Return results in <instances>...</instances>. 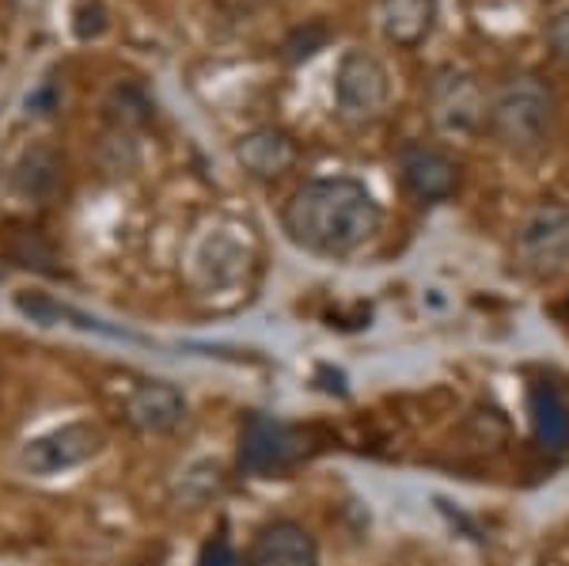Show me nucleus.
Here are the masks:
<instances>
[{"mask_svg": "<svg viewBox=\"0 0 569 566\" xmlns=\"http://www.w3.org/2000/svg\"><path fill=\"white\" fill-rule=\"evenodd\" d=\"M383 209L361 179H308L281 209V228L300 251L319 259H350L380 232Z\"/></svg>", "mask_w": 569, "mask_h": 566, "instance_id": "1", "label": "nucleus"}, {"mask_svg": "<svg viewBox=\"0 0 569 566\" xmlns=\"http://www.w3.org/2000/svg\"><path fill=\"white\" fill-rule=\"evenodd\" d=\"M486 126L512 157H536L555 133V91L539 77H512L486 107Z\"/></svg>", "mask_w": 569, "mask_h": 566, "instance_id": "2", "label": "nucleus"}, {"mask_svg": "<svg viewBox=\"0 0 569 566\" xmlns=\"http://www.w3.org/2000/svg\"><path fill=\"white\" fill-rule=\"evenodd\" d=\"M517 267L536 281H555L569 274V206L539 202L517 228Z\"/></svg>", "mask_w": 569, "mask_h": 566, "instance_id": "3", "label": "nucleus"}, {"mask_svg": "<svg viewBox=\"0 0 569 566\" xmlns=\"http://www.w3.org/2000/svg\"><path fill=\"white\" fill-rule=\"evenodd\" d=\"M391 99V80L388 69L365 50H350L342 53L335 72V111L346 126H372L380 122L383 111H388Z\"/></svg>", "mask_w": 569, "mask_h": 566, "instance_id": "4", "label": "nucleus"}, {"mask_svg": "<svg viewBox=\"0 0 569 566\" xmlns=\"http://www.w3.org/2000/svg\"><path fill=\"white\" fill-rule=\"evenodd\" d=\"M300 456H305V434L297 426L262 415V410H251L243 418L240 449H236V464L243 476H284L289 468H297Z\"/></svg>", "mask_w": 569, "mask_h": 566, "instance_id": "5", "label": "nucleus"}, {"mask_svg": "<svg viewBox=\"0 0 569 566\" xmlns=\"http://www.w3.org/2000/svg\"><path fill=\"white\" fill-rule=\"evenodd\" d=\"M107 445L103 426L96 423H66L53 426L20 449V468L31 471V476H61V471H72L80 464L96 460Z\"/></svg>", "mask_w": 569, "mask_h": 566, "instance_id": "6", "label": "nucleus"}, {"mask_svg": "<svg viewBox=\"0 0 569 566\" xmlns=\"http://www.w3.org/2000/svg\"><path fill=\"white\" fill-rule=\"evenodd\" d=\"M8 190L27 206H53L66 195V157L53 145H27L8 171Z\"/></svg>", "mask_w": 569, "mask_h": 566, "instance_id": "7", "label": "nucleus"}, {"mask_svg": "<svg viewBox=\"0 0 569 566\" xmlns=\"http://www.w3.org/2000/svg\"><path fill=\"white\" fill-rule=\"evenodd\" d=\"M429 107H433V122L445 133H475L486 126V96L479 80L467 72H440L429 88Z\"/></svg>", "mask_w": 569, "mask_h": 566, "instance_id": "8", "label": "nucleus"}, {"mask_svg": "<svg viewBox=\"0 0 569 566\" xmlns=\"http://www.w3.org/2000/svg\"><path fill=\"white\" fill-rule=\"evenodd\" d=\"M399 176L418 202H448L460 190V163L433 145H407L399 152Z\"/></svg>", "mask_w": 569, "mask_h": 566, "instance_id": "9", "label": "nucleus"}, {"mask_svg": "<svg viewBox=\"0 0 569 566\" xmlns=\"http://www.w3.org/2000/svg\"><path fill=\"white\" fill-rule=\"evenodd\" d=\"M187 396L171 380H141L122 404V418L137 434H176L187 423Z\"/></svg>", "mask_w": 569, "mask_h": 566, "instance_id": "10", "label": "nucleus"}, {"mask_svg": "<svg viewBox=\"0 0 569 566\" xmlns=\"http://www.w3.org/2000/svg\"><path fill=\"white\" fill-rule=\"evenodd\" d=\"M247 566H319V544L300 522L278 517L254 533Z\"/></svg>", "mask_w": 569, "mask_h": 566, "instance_id": "11", "label": "nucleus"}, {"mask_svg": "<svg viewBox=\"0 0 569 566\" xmlns=\"http://www.w3.org/2000/svg\"><path fill=\"white\" fill-rule=\"evenodd\" d=\"M297 157L300 152H297L292 133L278 130V126H259V130L243 133L240 141H236V163L259 182L281 179L284 171L297 163Z\"/></svg>", "mask_w": 569, "mask_h": 566, "instance_id": "12", "label": "nucleus"}, {"mask_svg": "<svg viewBox=\"0 0 569 566\" xmlns=\"http://www.w3.org/2000/svg\"><path fill=\"white\" fill-rule=\"evenodd\" d=\"M16 312L27 316L31 324H42V327H77V331H96V335H107V339H122V342H137L133 331H126V327H110L103 319L80 312V308L72 305H61V300L46 297V294H16Z\"/></svg>", "mask_w": 569, "mask_h": 566, "instance_id": "13", "label": "nucleus"}, {"mask_svg": "<svg viewBox=\"0 0 569 566\" xmlns=\"http://www.w3.org/2000/svg\"><path fill=\"white\" fill-rule=\"evenodd\" d=\"M437 20V0H383L380 4V31L383 39L415 50L429 39Z\"/></svg>", "mask_w": 569, "mask_h": 566, "instance_id": "14", "label": "nucleus"}, {"mask_svg": "<svg viewBox=\"0 0 569 566\" xmlns=\"http://www.w3.org/2000/svg\"><path fill=\"white\" fill-rule=\"evenodd\" d=\"M528 415L539 449L547 453L569 449V407L555 385H536L528 391Z\"/></svg>", "mask_w": 569, "mask_h": 566, "instance_id": "15", "label": "nucleus"}, {"mask_svg": "<svg viewBox=\"0 0 569 566\" xmlns=\"http://www.w3.org/2000/svg\"><path fill=\"white\" fill-rule=\"evenodd\" d=\"M0 255H4L12 267L39 270V274H61L53 244L46 240L42 228H34L31 221H8L4 225V232H0Z\"/></svg>", "mask_w": 569, "mask_h": 566, "instance_id": "16", "label": "nucleus"}, {"mask_svg": "<svg viewBox=\"0 0 569 566\" xmlns=\"http://www.w3.org/2000/svg\"><path fill=\"white\" fill-rule=\"evenodd\" d=\"M327 42H330L327 23H305L281 42V58L289 61V66H300V61L316 58L319 50H327Z\"/></svg>", "mask_w": 569, "mask_h": 566, "instance_id": "17", "label": "nucleus"}, {"mask_svg": "<svg viewBox=\"0 0 569 566\" xmlns=\"http://www.w3.org/2000/svg\"><path fill=\"white\" fill-rule=\"evenodd\" d=\"M194 566H240V559H236L232 544H228V536H213L206 547H201L198 563Z\"/></svg>", "mask_w": 569, "mask_h": 566, "instance_id": "18", "label": "nucleus"}, {"mask_svg": "<svg viewBox=\"0 0 569 566\" xmlns=\"http://www.w3.org/2000/svg\"><path fill=\"white\" fill-rule=\"evenodd\" d=\"M547 46L558 61H569V12L555 16V20L547 23Z\"/></svg>", "mask_w": 569, "mask_h": 566, "instance_id": "19", "label": "nucleus"}, {"mask_svg": "<svg viewBox=\"0 0 569 566\" xmlns=\"http://www.w3.org/2000/svg\"><path fill=\"white\" fill-rule=\"evenodd\" d=\"M118 99H122V107H126V111H130V103H126V91H122V88H118ZM110 118H114L118 126H122V122H130V115H110Z\"/></svg>", "mask_w": 569, "mask_h": 566, "instance_id": "20", "label": "nucleus"}, {"mask_svg": "<svg viewBox=\"0 0 569 566\" xmlns=\"http://www.w3.org/2000/svg\"><path fill=\"white\" fill-rule=\"evenodd\" d=\"M566 316H569V300H566Z\"/></svg>", "mask_w": 569, "mask_h": 566, "instance_id": "21", "label": "nucleus"}]
</instances>
